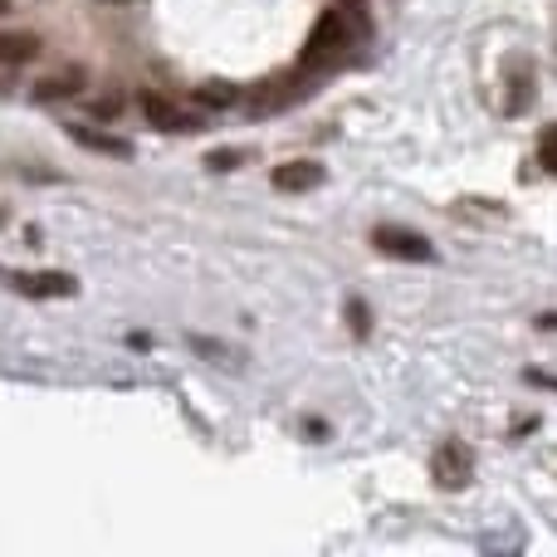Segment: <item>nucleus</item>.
<instances>
[{
  "instance_id": "423d86ee",
  "label": "nucleus",
  "mask_w": 557,
  "mask_h": 557,
  "mask_svg": "<svg viewBox=\"0 0 557 557\" xmlns=\"http://www.w3.org/2000/svg\"><path fill=\"white\" fill-rule=\"evenodd\" d=\"M504 113H523V108L533 103V64H523V59H509V69H504Z\"/></svg>"
},
{
  "instance_id": "20e7f679",
  "label": "nucleus",
  "mask_w": 557,
  "mask_h": 557,
  "mask_svg": "<svg viewBox=\"0 0 557 557\" xmlns=\"http://www.w3.org/2000/svg\"><path fill=\"white\" fill-rule=\"evenodd\" d=\"M0 278H5L15 294H25V298H69L74 294V274H59V270H49V274H20V270H0Z\"/></svg>"
},
{
  "instance_id": "7ed1b4c3",
  "label": "nucleus",
  "mask_w": 557,
  "mask_h": 557,
  "mask_svg": "<svg viewBox=\"0 0 557 557\" xmlns=\"http://www.w3.org/2000/svg\"><path fill=\"white\" fill-rule=\"evenodd\" d=\"M372 245L382 255H392V260H416V264L435 260V245L425 240V235H416V231H401V225H376Z\"/></svg>"
},
{
  "instance_id": "f257e3e1",
  "label": "nucleus",
  "mask_w": 557,
  "mask_h": 557,
  "mask_svg": "<svg viewBox=\"0 0 557 557\" xmlns=\"http://www.w3.org/2000/svg\"><path fill=\"white\" fill-rule=\"evenodd\" d=\"M367 39H372V20H367L362 0H343V5L323 10L313 25V35H308L304 54H298V69L284 78H274V84H264L270 94L255 98V113H274V108L294 103V98L308 94V84H318V78L337 74V69L352 59V49H362Z\"/></svg>"
},
{
  "instance_id": "f8f14e48",
  "label": "nucleus",
  "mask_w": 557,
  "mask_h": 557,
  "mask_svg": "<svg viewBox=\"0 0 557 557\" xmlns=\"http://www.w3.org/2000/svg\"><path fill=\"white\" fill-rule=\"evenodd\" d=\"M196 98H201V103H215V108H225V103H231V88H225V84H211V88H201V94H196Z\"/></svg>"
},
{
  "instance_id": "1a4fd4ad",
  "label": "nucleus",
  "mask_w": 557,
  "mask_h": 557,
  "mask_svg": "<svg viewBox=\"0 0 557 557\" xmlns=\"http://www.w3.org/2000/svg\"><path fill=\"white\" fill-rule=\"evenodd\" d=\"M35 54H39V39L35 35H0V69L29 64Z\"/></svg>"
},
{
  "instance_id": "9d476101",
  "label": "nucleus",
  "mask_w": 557,
  "mask_h": 557,
  "mask_svg": "<svg viewBox=\"0 0 557 557\" xmlns=\"http://www.w3.org/2000/svg\"><path fill=\"white\" fill-rule=\"evenodd\" d=\"M78 78H84V74H78V69H69V74H54V78H45V84L35 88V94H39V98H45V103H49V98H64V94H74V84H78Z\"/></svg>"
},
{
  "instance_id": "dca6fc26",
  "label": "nucleus",
  "mask_w": 557,
  "mask_h": 557,
  "mask_svg": "<svg viewBox=\"0 0 557 557\" xmlns=\"http://www.w3.org/2000/svg\"><path fill=\"white\" fill-rule=\"evenodd\" d=\"M5 10H10V0H0V15H5Z\"/></svg>"
},
{
  "instance_id": "2eb2a0df",
  "label": "nucleus",
  "mask_w": 557,
  "mask_h": 557,
  "mask_svg": "<svg viewBox=\"0 0 557 557\" xmlns=\"http://www.w3.org/2000/svg\"><path fill=\"white\" fill-rule=\"evenodd\" d=\"M539 327H548V333H557V313H543V318H539Z\"/></svg>"
},
{
  "instance_id": "f03ea898",
  "label": "nucleus",
  "mask_w": 557,
  "mask_h": 557,
  "mask_svg": "<svg viewBox=\"0 0 557 557\" xmlns=\"http://www.w3.org/2000/svg\"><path fill=\"white\" fill-rule=\"evenodd\" d=\"M431 474L441 490H465V484L474 480V450L465 441H445L431 460Z\"/></svg>"
},
{
  "instance_id": "6e6552de",
  "label": "nucleus",
  "mask_w": 557,
  "mask_h": 557,
  "mask_svg": "<svg viewBox=\"0 0 557 557\" xmlns=\"http://www.w3.org/2000/svg\"><path fill=\"white\" fill-rule=\"evenodd\" d=\"M69 137H74L78 147H88V152H103V157H133V143H127V137L94 133V127H84V123H69Z\"/></svg>"
},
{
  "instance_id": "39448f33",
  "label": "nucleus",
  "mask_w": 557,
  "mask_h": 557,
  "mask_svg": "<svg viewBox=\"0 0 557 557\" xmlns=\"http://www.w3.org/2000/svg\"><path fill=\"white\" fill-rule=\"evenodd\" d=\"M137 103H143L147 123H152V127H162V133H196V127H201L191 113H182V108H176V103H166L162 94H143V98H137Z\"/></svg>"
},
{
  "instance_id": "0eeeda50",
  "label": "nucleus",
  "mask_w": 557,
  "mask_h": 557,
  "mask_svg": "<svg viewBox=\"0 0 557 557\" xmlns=\"http://www.w3.org/2000/svg\"><path fill=\"white\" fill-rule=\"evenodd\" d=\"M323 186V166L318 162H284L274 166V191H313Z\"/></svg>"
},
{
  "instance_id": "9b49d317",
  "label": "nucleus",
  "mask_w": 557,
  "mask_h": 557,
  "mask_svg": "<svg viewBox=\"0 0 557 557\" xmlns=\"http://www.w3.org/2000/svg\"><path fill=\"white\" fill-rule=\"evenodd\" d=\"M539 162H543V172L557 176V123L543 127V137H539Z\"/></svg>"
},
{
  "instance_id": "ddd939ff",
  "label": "nucleus",
  "mask_w": 557,
  "mask_h": 557,
  "mask_svg": "<svg viewBox=\"0 0 557 557\" xmlns=\"http://www.w3.org/2000/svg\"><path fill=\"white\" fill-rule=\"evenodd\" d=\"M347 323H352V333H357V337H367V308L357 304V298L347 304Z\"/></svg>"
},
{
  "instance_id": "4468645a",
  "label": "nucleus",
  "mask_w": 557,
  "mask_h": 557,
  "mask_svg": "<svg viewBox=\"0 0 557 557\" xmlns=\"http://www.w3.org/2000/svg\"><path fill=\"white\" fill-rule=\"evenodd\" d=\"M235 162H240V152H211V166H215V172H231Z\"/></svg>"
}]
</instances>
